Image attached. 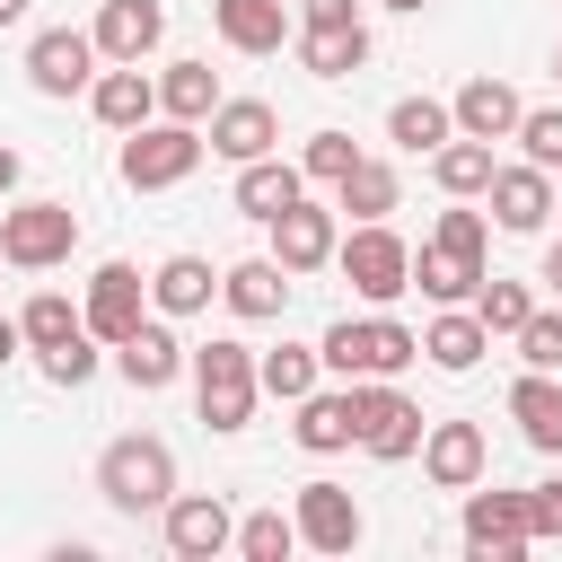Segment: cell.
Masks as SVG:
<instances>
[{
	"label": "cell",
	"instance_id": "cell-1",
	"mask_svg": "<svg viewBox=\"0 0 562 562\" xmlns=\"http://www.w3.org/2000/svg\"><path fill=\"white\" fill-rule=\"evenodd\" d=\"M97 492H105V509H123V518L167 509V501H176V448H167L158 430L105 439V448H97Z\"/></svg>",
	"mask_w": 562,
	"mask_h": 562
},
{
	"label": "cell",
	"instance_id": "cell-2",
	"mask_svg": "<svg viewBox=\"0 0 562 562\" xmlns=\"http://www.w3.org/2000/svg\"><path fill=\"white\" fill-rule=\"evenodd\" d=\"M184 369H193V413H202L220 439L255 422V404H263V386H255V342L211 334L202 351H184Z\"/></svg>",
	"mask_w": 562,
	"mask_h": 562
},
{
	"label": "cell",
	"instance_id": "cell-3",
	"mask_svg": "<svg viewBox=\"0 0 562 562\" xmlns=\"http://www.w3.org/2000/svg\"><path fill=\"white\" fill-rule=\"evenodd\" d=\"M316 360H325V378H404L422 360V334L395 316H334L316 334Z\"/></svg>",
	"mask_w": 562,
	"mask_h": 562
},
{
	"label": "cell",
	"instance_id": "cell-4",
	"mask_svg": "<svg viewBox=\"0 0 562 562\" xmlns=\"http://www.w3.org/2000/svg\"><path fill=\"white\" fill-rule=\"evenodd\" d=\"M193 167H202V123H176V114L132 123L123 149H114V176H123L132 193H167V184H184Z\"/></svg>",
	"mask_w": 562,
	"mask_h": 562
},
{
	"label": "cell",
	"instance_id": "cell-5",
	"mask_svg": "<svg viewBox=\"0 0 562 562\" xmlns=\"http://www.w3.org/2000/svg\"><path fill=\"white\" fill-rule=\"evenodd\" d=\"M70 246H79V211L61 193H18L0 211V263L9 272H53V263H70Z\"/></svg>",
	"mask_w": 562,
	"mask_h": 562
},
{
	"label": "cell",
	"instance_id": "cell-6",
	"mask_svg": "<svg viewBox=\"0 0 562 562\" xmlns=\"http://www.w3.org/2000/svg\"><path fill=\"white\" fill-rule=\"evenodd\" d=\"M334 272L351 281V299L395 307V299L413 290V246H404L386 220H351V237H334Z\"/></svg>",
	"mask_w": 562,
	"mask_h": 562
},
{
	"label": "cell",
	"instance_id": "cell-7",
	"mask_svg": "<svg viewBox=\"0 0 562 562\" xmlns=\"http://www.w3.org/2000/svg\"><path fill=\"white\" fill-rule=\"evenodd\" d=\"M422 430H430V413L395 378H351V448H369L378 465H404L422 448Z\"/></svg>",
	"mask_w": 562,
	"mask_h": 562
},
{
	"label": "cell",
	"instance_id": "cell-8",
	"mask_svg": "<svg viewBox=\"0 0 562 562\" xmlns=\"http://www.w3.org/2000/svg\"><path fill=\"white\" fill-rule=\"evenodd\" d=\"M140 316H149V272H140V263H123V255H105V263L88 272V290H79V325L114 351Z\"/></svg>",
	"mask_w": 562,
	"mask_h": 562
},
{
	"label": "cell",
	"instance_id": "cell-9",
	"mask_svg": "<svg viewBox=\"0 0 562 562\" xmlns=\"http://www.w3.org/2000/svg\"><path fill=\"white\" fill-rule=\"evenodd\" d=\"M465 553H483V562H518L527 544H536V501L527 492H483V483H465Z\"/></svg>",
	"mask_w": 562,
	"mask_h": 562
},
{
	"label": "cell",
	"instance_id": "cell-10",
	"mask_svg": "<svg viewBox=\"0 0 562 562\" xmlns=\"http://www.w3.org/2000/svg\"><path fill=\"white\" fill-rule=\"evenodd\" d=\"M263 228H272V263L299 281V272H325V263H334L342 211H334V202H316V193H299V202H290V211H272Z\"/></svg>",
	"mask_w": 562,
	"mask_h": 562
},
{
	"label": "cell",
	"instance_id": "cell-11",
	"mask_svg": "<svg viewBox=\"0 0 562 562\" xmlns=\"http://www.w3.org/2000/svg\"><path fill=\"white\" fill-rule=\"evenodd\" d=\"M290 518H299V544H307V553H351V544L369 536L360 501H351L334 474H307V483L290 492Z\"/></svg>",
	"mask_w": 562,
	"mask_h": 562
},
{
	"label": "cell",
	"instance_id": "cell-12",
	"mask_svg": "<svg viewBox=\"0 0 562 562\" xmlns=\"http://www.w3.org/2000/svg\"><path fill=\"white\" fill-rule=\"evenodd\" d=\"M158 536H167L176 562H220V553L237 544V518H228L220 492H176V501L158 509Z\"/></svg>",
	"mask_w": 562,
	"mask_h": 562
},
{
	"label": "cell",
	"instance_id": "cell-13",
	"mask_svg": "<svg viewBox=\"0 0 562 562\" xmlns=\"http://www.w3.org/2000/svg\"><path fill=\"white\" fill-rule=\"evenodd\" d=\"M26 79H35V97H88V79H97V35H88V26H44V35L26 44Z\"/></svg>",
	"mask_w": 562,
	"mask_h": 562
},
{
	"label": "cell",
	"instance_id": "cell-14",
	"mask_svg": "<svg viewBox=\"0 0 562 562\" xmlns=\"http://www.w3.org/2000/svg\"><path fill=\"white\" fill-rule=\"evenodd\" d=\"M202 123H211V132H202V149H211V158H228V167H246V158L281 149V114H272L263 97H220Z\"/></svg>",
	"mask_w": 562,
	"mask_h": 562
},
{
	"label": "cell",
	"instance_id": "cell-15",
	"mask_svg": "<svg viewBox=\"0 0 562 562\" xmlns=\"http://www.w3.org/2000/svg\"><path fill=\"white\" fill-rule=\"evenodd\" d=\"M413 457H422V474H430L439 492H465V483L492 474V439H483V422H430Z\"/></svg>",
	"mask_w": 562,
	"mask_h": 562
},
{
	"label": "cell",
	"instance_id": "cell-16",
	"mask_svg": "<svg viewBox=\"0 0 562 562\" xmlns=\"http://www.w3.org/2000/svg\"><path fill=\"white\" fill-rule=\"evenodd\" d=\"M114 378H123L132 395H158V386L184 378V342L167 334V316H140V325L114 342Z\"/></svg>",
	"mask_w": 562,
	"mask_h": 562
},
{
	"label": "cell",
	"instance_id": "cell-17",
	"mask_svg": "<svg viewBox=\"0 0 562 562\" xmlns=\"http://www.w3.org/2000/svg\"><path fill=\"white\" fill-rule=\"evenodd\" d=\"M483 202H492V220H501L509 237H536V228L553 220V176H544L536 158H518V167H492Z\"/></svg>",
	"mask_w": 562,
	"mask_h": 562
},
{
	"label": "cell",
	"instance_id": "cell-18",
	"mask_svg": "<svg viewBox=\"0 0 562 562\" xmlns=\"http://www.w3.org/2000/svg\"><path fill=\"white\" fill-rule=\"evenodd\" d=\"M88 35H97V61H149L167 44V0H105Z\"/></svg>",
	"mask_w": 562,
	"mask_h": 562
},
{
	"label": "cell",
	"instance_id": "cell-19",
	"mask_svg": "<svg viewBox=\"0 0 562 562\" xmlns=\"http://www.w3.org/2000/svg\"><path fill=\"white\" fill-rule=\"evenodd\" d=\"M211 35L228 53H281L299 35V9L290 0H211Z\"/></svg>",
	"mask_w": 562,
	"mask_h": 562
},
{
	"label": "cell",
	"instance_id": "cell-20",
	"mask_svg": "<svg viewBox=\"0 0 562 562\" xmlns=\"http://www.w3.org/2000/svg\"><path fill=\"white\" fill-rule=\"evenodd\" d=\"M88 114H97L105 132H132V123L158 114V79H149L140 61H105V70L88 79Z\"/></svg>",
	"mask_w": 562,
	"mask_h": 562
},
{
	"label": "cell",
	"instance_id": "cell-21",
	"mask_svg": "<svg viewBox=\"0 0 562 562\" xmlns=\"http://www.w3.org/2000/svg\"><path fill=\"white\" fill-rule=\"evenodd\" d=\"M509 422H518L527 448L562 457V369H518L509 378Z\"/></svg>",
	"mask_w": 562,
	"mask_h": 562
},
{
	"label": "cell",
	"instance_id": "cell-22",
	"mask_svg": "<svg viewBox=\"0 0 562 562\" xmlns=\"http://www.w3.org/2000/svg\"><path fill=\"white\" fill-rule=\"evenodd\" d=\"M448 114H457V132H465V140H509V132H518V114H527V97H518L509 79H492V70H483V79H465V88L448 97Z\"/></svg>",
	"mask_w": 562,
	"mask_h": 562
},
{
	"label": "cell",
	"instance_id": "cell-23",
	"mask_svg": "<svg viewBox=\"0 0 562 562\" xmlns=\"http://www.w3.org/2000/svg\"><path fill=\"white\" fill-rule=\"evenodd\" d=\"M307 193V176H299V158H281V149H263V158H246L237 176H228V202L246 211V220H272V211H290Z\"/></svg>",
	"mask_w": 562,
	"mask_h": 562
},
{
	"label": "cell",
	"instance_id": "cell-24",
	"mask_svg": "<svg viewBox=\"0 0 562 562\" xmlns=\"http://www.w3.org/2000/svg\"><path fill=\"white\" fill-rule=\"evenodd\" d=\"M290 53H299L307 79H351V70H369V18H351V26H299Z\"/></svg>",
	"mask_w": 562,
	"mask_h": 562
},
{
	"label": "cell",
	"instance_id": "cell-25",
	"mask_svg": "<svg viewBox=\"0 0 562 562\" xmlns=\"http://www.w3.org/2000/svg\"><path fill=\"white\" fill-rule=\"evenodd\" d=\"M220 299H228V316L263 325V316H281V307H290V272H281L272 255H246V263H228V272H220Z\"/></svg>",
	"mask_w": 562,
	"mask_h": 562
},
{
	"label": "cell",
	"instance_id": "cell-26",
	"mask_svg": "<svg viewBox=\"0 0 562 562\" xmlns=\"http://www.w3.org/2000/svg\"><path fill=\"white\" fill-rule=\"evenodd\" d=\"M290 439H299L307 457H334V448H351V378H334V386H307V395H299V422H290Z\"/></svg>",
	"mask_w": 562,
	"mask_h": 562
},
{
	"label": "cell",
	"instance_id": "cell-27",
	"mask_svg": "<svg viewBox=\"0 0 562 562\" xmlns=\"http://www.w3.org/2000/svg\"><path fill=\"white\" fill-rule=\"evenodd\" d=\"M413 290H422L430 307H465V299L483 290V255H457V246H430V237H422V255H413Z\"/></svg>",
	"mask_w": 562,
	"mask_h": 562
},
{
	"label": "cell",
	"instance_id": "cell-28",
	"mask_svg": "<svg viewBox=\"0 0 562 562\" xmlns=\"http://www.w3.org/2000/svg\"><path fill=\"white\" fill-rule=\"evenodd\" d=\"M395 202H404V176H395L386 158H369V149H360V158L342 167V184H334V211H342V220H386Z\"/></svg>",
	"mask_w": 562,
	"mask_h": 562
},
{
	"label": "cell",
	"instance_id": "cell-29",
	"mask_svg": "<svg viewBox=\"0 0 562 562\" xmlns=\"http://www.w3.org/2000/svg\"><path fill=\"white\" fill-rule=\"evenodd\" d=\"M211 299H220V272H211L202 255H167V263L149 272V307H158V316H202Z\"/></svg>",
	"mask_w": 562,
	"mask_h": 562
},
{
	"label": "cell",
	"instance_id": "cell-30",
	"mask_svg": "<svg viewBox=\"0 0 562 562\" xmlns=\"http://www.w3.org/2000/svg\"><path fill=\"white\" fill-rule=\"evenodd\" d=\"M422 351H430V369L465 378V369L492 351V334H483V316H474V307H439V316L422 325Z\"/></svg>",
	"mask_w": 562,
	"mask_h": 562
},
{
	"label": "cell",
	"instance_id": "cell-31",
	"mask_svg": "<svg viewBox=\"0 0 562 562\" xmlns=\"http://www.w3.org/2000/svg\"><path fill=\"white\" fill-rule=\"evenodd\" d=\"M220 105V70L202 61V53H184V61H167L158 70V114H176V123H202Z\"/></svg>",
	"mask_w": 562,
	"mask_h": 562
},
{
	"label": "cell",
	"instance_id": "cell-32",
	"mask_svg": "<svg viewBox=\"0 0 562 562\" xmlns=\"http://www.w3.org/2000/svg\"><path fill=\"white\" fill-rule=\"evenodd\" d=\"M492 167H501V158H492V140H465V132H448V140L430 149V184H439V193H457V202H474V193L492 184Z\"/></svg>",
	"mask_w": 562,
	"mask_h": 562
},
{
	"label": "cell",
	"instance_id": "cell-33",
	"mask_svg": "<svg viewBox=\"0 0 562 562\" xmlns=\"http://www.w3.org/2000/svg\"><path fill=\"white\" fill-rule=\"evenodd\" d=\"M448 132H457L448 97H395V105H386V140H395V149H413V158H422V149H439Z\"/></svg>",
	"mask_w": 562,
	"mask_h": 562
},
{
	"label": "cell",
	"instance_id": "cell-34",
	"mask_svg": "<svg viewBox=\"0 0 562 562\" xmlns=\"http://www.w3.org/2000/svg\"><path fill=\"white\" fill-rule=\"evenodd\" d=\"M316 378H325L316 342H281V351H255V386H263V395H281V404H299Z\"/></svg>",
	"mask_w": 562,
	"mask_h": 562
},
{
	"label": "cell",
	"instance_id": "cell-35",
	"mask_svg": "<svg viewBox=\"0 0 562 562\" xmlns=\"http://www.w3.org/2000/svg\"><path fill=\"white\" fill-rule=\"evenodd\" d=\"M465 307L483 316V334H518V325L536 316V281H509V272H483V290H474Z\"/></svg>",
	"mask_w": 562,
	"mask_h": 562
},
{
	"label": "cell",
	"instance_id": "cell-36",
	"mask_svg": "<svg viewBox=\"0 0 562 562\" xmlns=\"http://www.w3.org/2000/svg\"><path fill=\"white\" fill-rule=\"evenodd\" d=\"M18 334H26V351H53V342H70V334H88V325H79V307H70L61 290H35V299L18 307Z\"/></svg>",
	"mask_w": 562,
	"mask_h": 562
},
{
	"label": "cell",
	"instance_id": "cell-37",
	"mask_svg": "<svg viewBox=\"0 0 562 562\" xmlns=\"http://www.w3.org/2000/svg\"><path fill=\"white\" fill-rule=\"evenodd\" d=\"M228 553H246V562H290L299 553V518L290 509H255V518H237V544Z\"/></svg>",
	"mask_w": 562,
	"mask_h": 562
},
{
	"label": "cell",
	"instance_id": "cell-38",
	"mask_svg": "<svg viewBox=\"0 0 562 562\" xmlns=\"http://www.w3.org/2000/svg\"><path fill=\"white\" fill-rule=\"evenodd\" d=\"M351 158H360V140L325 123V132H307V149H299V176H307V184H342V167H351Z\"/></svg>",
	"mask_w": 562,
	"mask_h": 562
},
{
	"label": "cell",
	"instance_id": "cell-39",
	"mask_svg": "<svg viewBox=\"0 0 562 562\" xmlns=\"http://www.w3.org/2000/svg\"><path fill=\"white\" fill-rule=\"evenodd\" d=\"M509 140H518V149H527V158H536L544 176H562V105H527Z\"/></svg>",
	"mask_w": 562,
	"mask_h": 562
},
{
	"label": "cell",
	"instance_id": "cell-40",
	"mask_svg": "<svg viewBox=\"0 0 562 562\" xmlns=\"http://www.w3.org/2000/svg\"><path fill=\"white\" fill-rule=\"evenodd\" d=\"M35 369H44V386H88L97 378V334H70V342L35 351Z\"/></svg>",
	"mask_w": 562,
	"mask_h": 562
},
{
	"label": "cell",
	"instance_id": "cell-41",
	"mask_svg": "<svg viewBox=\"0 0 562 562\" xmlns=\"http://www.w3.org/2000/svg\"><path fill=\"white\" fill-rule=\"evenodd\" d=\"M430 246H457V255H483V246H492V220H483V211H465V202L448 193V211L430 220Z\"/></svg>",
	"mask_w": 562,
	"mask_h": 562
},
{
	"label": "cell",
	"instance_id": "cell-42",
	"mask_svg": "<svg viewBox=\"0 0 562 562\" xmlns=\"http://www.w3.org/2000/svg\"><path fill=\"white\" fill-rule=\"evenodd\" d=\"M509 342L527 351V369H562V307H544V299H536V316H527Z\"/></svg>",
	"mask_w": 562,
	"mask_h": 562
},
{
	"label": "cell",
	"instance_id": "cell-43",
	"mask_svg": "<svg viewBox=\"0 0 562 562\" xmlns=\"http://www.w3.org/2000/svg\"><path fill=\"white\" fill-rule=\"evenodd\" d=\"M527 501H536V536H562V474L553 483H527Z\"/></svg>",
	"mask_w": 562,
	"mask_h": 562
},
{
	"label": "cell",
	"instance_id": "cell-44",
	"mask_svg": "<svg viewBox=\"0 0 562 562\" xmlns=\"http://www.w3.org/2000/svg\"><path fill=\"white\" fill-rule=\"evenodd\" d=\"M360 0H299V26H351Z\"/></svg>",
	"mask_w": 562,
	"mask_h": 562
},
{
	"label": "cell",
	"instance_id": "cell-45",
	"mask_svg": "<svg viewBox=\"0 0 562 562\" xmlns=\"http://www.w3.org/2000/svg\"><path fill=\"white\" fill-rule=\"evenodd\" d=\"M18 351H26V334H18V316H9V307H0V369H9V360H18Z\"/></svg>",
	"mask_w": 562,
	"mask_h": 562
},
{
	"label": "cell",
	"instance_id": "cell-46",
	"mask_svg": "<svg viewBox=\"0 0 562 562\" xmlns=\"http://www.w3.org/2000/svg\"><path fill=\"white\" fill-rule=\"evenodd\" d=\"M9 193H18V149L0 140V202H9Z\"/></svg>",
	"mask_w": 562,
	"mask_h": 562
},
{
	"label": "cell",
	"instance_id": "cell-47",
	"mask_svg": "<svg viewBox=\"0 0 562 562\" xmlns=\"http://www.w3.org/2000/svg\"><path fill=\"white\" fill-rule=\"evenodd\" d=\"M536 281H544V290H562V237L544 246V272H536Z\"/></svg>",
	"mask_w": 562,
	"mask_h": 562
},
{
	"label": "cell",
	"instance_id": "cell-48",
	"mask_svg": "<svg viewBox=\"0 0 562 562\" xmlns=\"http://www.w3.org/2000/svg\"><path fill=\"white\" fill-rule=\"evenodd\" d=\"M18 18H26V0H0V26H18Z\"/></svg>",
	"mask_w": 562,
	"mask_h": 562
},
{
	"label": "cell",
	"instance_id": "cell-49",
	"mask_svg": "<svg viewBox=\"0 0 562 562\" xmlns=\"http://www.w3.org/2000/svg\"><path fill=\"white\" fill-rule=\"evenodd\" d=\"M386 9H422V0H386Z\"/></svg>",
	"mask_w": 562,
	"mask_h": 562
},
{
	"label": "cell",
	"instance_id": "cell-50",
	"mask_svg": "<svg viewBox=\"0 0 562 562\" xmlns=\"http://www.w3.org/2000/svg\"><path fill=\"white\" fill-rule=\"evenodd\" d=\"M553 79H562V53H553Z\"/></svg>",
	"mask_w": 562,
	"mask_h": 562
},
{
	"label": "cell",
	"instance_id": "cell-51",
	"mask_svg": "<svg viewBox=\"0 0 562 562\" xmlns=\"http://www.w3.org/2000/svg\"><path fill=\"white\" fill-rule=\"evenodd\" d=\"M553 211H562V193H553Z\"/></svg>",
	"mask_w": 562,
	"mask_h": 562
}]
</instances>
